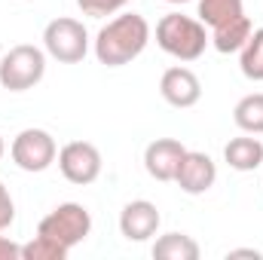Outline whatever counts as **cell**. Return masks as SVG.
Returning <instances> with one entry per match:
<instances>
[{
  "label": "cell",
  "mask_w": 263,
  "mask_h": 260,
  "mask_svg": "<svg viewBox=\"0 0 263 260\" xmlns=\"http://www.w3.org/2000/svg\"><path fill=\"white\" fill-rule=\"evenodd\" d=\"M70 251L62 248L59 242H52V239H46V236H34L28 245H22V260H65Z\"/></svg>",
  "instance_id": "cell-18"
},
{
  "label": "cell",
  "mask_w": 263,
  "mask_h": 260,
  "mask_svg": "<svg viewBox=\"0 0 263 260\" xmlns=\"http://www.w3.org/2000/svg\"><path fill=\"white\" fill-rule=\"evenodd\" d=\"M3 150H6V144H3V138H0V159H3Z\"/></svg>",
  "instance_id": "cell-23"
},
{
  "label": "cell",
  "mask_w": 263,
  "mask_h": 260,
  "mask_svg": "<svg viewBox=\"0 0 263 260\" xmlns=\"http://www.w3.org/2000/svg\"><path fill=\"white\" fill-rule=\"evenodd\" d=\"M129 0H77V6L83 9V15H92V18H104V15H114L126 6Z\"/></svg>",
  "instance_id": "cell-19"
},
{
  "label": "cell",
  "mask_w": 263,
  "mask_h": 260,
  "mask_svg": "<svg viewBox=\"0 0 263 260\" xmlns=\"http://www.w3.org/2000/svg\"><path fill=\"white\" fill-rule=\"evenodd\" d=\"M0 260H22V245L9 236H0Z\"/></svg>",
  "instance_id": "cell-21"
},
{
  "label": "cell",
  "mask_w": 263,
  "mask_h": 260,
  "mask_svg": "<svg viewBox=\"0 0 263 260\" xmlns=\"http://www.w3.org/2000/svg\"><path fill=\"white\" fill-rule=\"evenodd\" d=\"M12 220H15V202H12L9 190H6V187H3V181H0V233H3V230H9V227H12Z\"/></svg>",
  "instance_id": "cell-20"
},
{
  "label": "cell",
  "mask_w": 263,
  "mask_h": 260,
  "mask_svg": "<svg viewBox=\"0 0 263 260\" xmlns=\"http://www.w3.org/2000/svg\"><path fill=\"white\" fill-rule=\"evenodd\" d=\"M59 169H62L65 181L86 187V184L98 181V175H101V150L89 141H70L59 150Z\"/></svg>",
  "instance_id": "cell-7"
},
{
  "label": "cell",
  "mask_w": 263,
  "mask_h": 260,
  "mask_svg": "<svg viewBox=\"0 0 263 260\" xmlns=\"http://www.w3.org/2000/svg\"><path fill=\"white\" fill-rule=\"evenodd\" d=\"M233 123L248 135H263V92L239 98V104L233 107Z\"/></svg>",
  "instance_id": "cell-15"
},
{
  "label": "cell",
  "mask_w": 263,
  "mask_h": 260,
  "mask_svg": "<svg viewBox=\"0 0 263 260\" xmlns=\"http://www.w3.org/2000/svg\"><path fill=\"white\" fill-rule=\"evenodd\" d=\"M9 156L22 172L37 175V172H46L59 159V147H55V138L46 129H22L12 138Z\"/></svg>",
  "instance_id": "cell-6"
},
{
  "label": "cell",
  "mask_w": 263,
  "mask_h": 260,
  "mask_svg": "<svg viewBox=\"0 0 263 260\" xmlns=\"http://www.w3.org/2000/svg\"><path fill=\"white\" fill-rule=\"evenodd\" d=\"M159 224H162L159 208L150 199H132L120 211V233L129 242H147V239H153L156 230H159Z\"/></svg>",
  "instance_id": "cell-9"
},
{
  "label": "cell",
  "mask_w": 263,
  "mask_h": 260,
  "mask_svg": "<svg viewBox=\"0 0 263 260\" xmlns=\"http://www.w3.org/2000/svg\"><path fill=\"white\" fill-rule=\"evenodd\" d=\"M251 31H254V28H251V18L242 12V15H236V18H230V22L211 28V46H214L217 52H223V55L239 52V49L245 46V40L251 37Z\"/></svg>",
  "instance_id": "cell-13"
},
{
  "label": "cell",
  "mask_w": 263,
  "mask_h": 260,
  "mask_svg": "<svg viewBox=\"0 0 263 260\" xmlns=\"http://www.w3.org/2000/svg\"><path fill=\"white\" fill-rule=\"evenodd\" d=\"M217 181V165L208 153L202 150H187L181 165H178V175H175V184L184 190L187 196H202L208 193Z\"/></svg>",
  "instance_id": "cell-8"
},
{
  "label": "cell",
  "mask_w": 263,
  "mask_h": 260,
  "mask_svg": "<svg viewBox=\"0 0 263 260\" xmlns=\"http://www.w3.org/2000/svg\"><path fill=\"white\" fill-rule=\"evenodd\" d=\"M165 3H190V0H165Z\"/></svg>",
  "instance_id": "cell-24"
},
{
  "label": "cell",
  "mask_w": 263,
  "mask_h": 260,
  "mask_svg": "<svg viewBox=\"0 0 263 260\" xmlns=\"http://www.w3.org/2000/svg\"><path fill=\"white\" fill-rule=\"evenodd\" d=\"M37 233L46 236V239H52V242H59L62 248L70 251L73 245H80V242L92 233V214H89V208L80 205V202H62V205H55V208L40 220Z\"/></svg>",
  "instance_id": "cell-4"
},
{
  "label": "cell",
  "mask_w": 263,
  "mask_h": 260,
  "mask_svg": "<svg viewBox=\"0 0 263 260\" xmlns=\"http://www.w3.org/2000/svg\"><path fill=\"white\" fill-rule=\"evenodd\" d=\"M43 49L46 55H52L55 62L62 65H77L86 59L89 52V34L83 28V22L77 18H52L46 28H43Z\"/></svg>",
  "instance_id": "cell-5"
},
{
  "label": "cell",
  "mask_w": 263,
  "mask_h": 260,
  "mask_svg": "<svg viewBox=\"0 0 263 260\" xmlns=\"http://www.w3.org/2000/svg\"><path fill=\"white\" fill-rule=\"evenodd\" d=\"M227 257H254V260H260V251H254V248H236V251H230Z\"/></svg>",
  "instance_id": "cell-22"
},
{
  "label": "cell",
  "mask_w": 263,
  "mask_h": 260,
  "mask_svg": "<svg viewBox=\"0 0 263 260\" xmlns=\"http://www.w3.org/2000/svg\"><path fill=\"white\" fill-rule=\"evenodd\" d=\"M199 242L187 233H165L153 242L156 260H199Z\"/></svg>",
  "instance_id": "cell-14"
},
{
  "label": "cell",
  "mask_w": 263,
  "mask_h": 260,
  "mask_svg": "<svg viewBox=\"0 0 263 260\" xmlns=\"http://www.w3.org/2000/svg\"><path fill=\"white\" fill-rule=\"evenodd\" d=\"M46 73V49L18 43L0 59V86L9 92H28L34 89Z\"/></svg>",
  "instance_id": "cell-3"
},
{
  "label": "cell",
  "mask_w": 263,
  "mask_h": 260,
  "mask_svg": "<svg viewBox=\"0 0 263 260\" xmlns=\"http://www.w3.org/2000/svg\"><path fill=\"white\" fill-rule=\"evenodd\" d=\"M159 95L172 104V107H196L202 98V83L190 67H168L159 80Z\"/></svg>",
  "instance_id": "cell-11"
},
{
  "label": "cell",
  "mask_w": 263,
  "mask_h": 260,
  "mask_svg": "<svg viewBox=\"0 0 263 260\" xmlns=\"http://www.w3.org/2000/svg\"><path fill=\"white\" fill-rule=\"evenodd\" d=\"M184 153H187V147L178 138H156L144 150V169H147V175L153 181H162V184L165 181H175Z\"/></svg>",
  "instance_id": "cell-10"
},
{
  "label": "cell",
  "mask_w": 263,
  "mask_h": 260,
  "mask_svg": "<svg viewBox=\"0 0 263 260\" xmlns=\"http://www.w3.org/2000/svg\"><path fill=\"white\" fill-rule=\"evenodd\" d=\"M150 43V25L138 12H123L110 18L95 37V59L107 67H123L135 62Z\"/></svg>",
  "instance_id": "cell-1"
},
{
  "label": "cell",
  "mask_w": 263,
  "mask_h": 260,
  "mask_svg": "<svg viewBox=\"0 0 263 260\" xmlns=\"http://www.w3.org/2000/svg\"><path fill=\"white\" fill-rule=\"evenodd\" d=\"M211 43L205 25L199 18H190V15H181V12H168L156 22V46L178 59V62H196L202 59L205 46Z\"/></svg>",
  "instance_id": "cell-2"
},
{
  "label": "cell",
  "mask_w": 263,
  "mask_h": 260,
  "mask_svg": "<svg viewBox=\"0 0 263 260\" xmlns=\"http://www.w3.org/2000/svg\"><path fill=\"white\" fill-rule=\"evenodd\" d=\"M242 12H245L242 0H199V22L208 28H217V25H223Z\"/></svg>",
  "instance_id": "cell-16"
},
{
  "label": "cell",
  "mask_w": 263,
  "mask_h": 260,
  "mask_svg": "<svg viewBox=\"0 0 263 260\" xmlns=\"http://www.w3.org/2000/svg\"><path fill=\"white\" fill-rule=\"evenodd\" d=\"M223 159L230 169L236 172H254L263 169V141L254 135H242V138H230V144L223 147Z\"/></svg>",
  "instance_id": "cell-12"
},
{
  "label": "cell",
  "mask_w": 263,
  "mask_h": 260,
  "mask_svg": "<svg viewBox=\"0 0 263 260\" xmlns=\"http://www.w3.org/2000/svg\"><path fill=\"white\" fill-rule=\"evenodd\" d=\"M239 67L248 80H254V83L263 80V28L251 31V37L239 49Z\"/></svg>",
  "instance_id": "cell-17"
}]
</instances>
